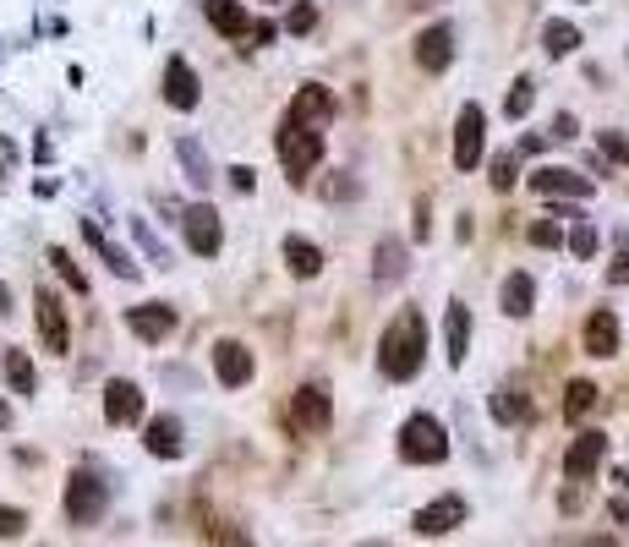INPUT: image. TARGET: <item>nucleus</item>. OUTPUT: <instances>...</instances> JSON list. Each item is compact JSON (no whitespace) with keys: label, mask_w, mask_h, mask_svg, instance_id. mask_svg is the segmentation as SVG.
I'll list each match as a JSON object with an SVG mask.
<instances>
[{"label":"nucleus","mask_w":629,"mask_h":547,"mask_svg":"<svg viewBox=\"0 0 629 547\" xmlns=\"http://www.w3.org/2000/svg\"><path fill=\"white\" fill-rule=\"evenodd\" d=\"M422 356H427V318H422V307H400V318L378 340V372L405 383L422 372Z\"/></svg>","instance_id":"nucleus-1"},{"label":"nucleus","mask_w":629,"mask_h":547,"mask_svg":"<svg viewBox=\"0 0 629 547\" xmlns=\"http://www.w3.org/2000/svg\"><path fill=\"white\" fill-rule=\"evenodd\" d=\"M274 148H279V165H285L290 186H301L312 176V165L323 159V132H318V126L285 121V126H279V137H274Z\"/></svg>","instance_id":"nucleus-2"},{"label":"nucleus","mask_w":629,"mask_h":547,"mask_svg":"<svg viewBox=\"0 0 629 547\" xmlns=\"http://www.w3.org/2000/svg\"><path fill=\"white\" fill-rule=\"evenodd\" d=\"M400 460H411V465H444L449 460V438H444V427H438V416L416 411L411 422L400 427Z\"/></svg>","instance_id":"nucleus-3"},{"label":"nucleus","mask_w":629,"mask_h":547,"mask_svg":"<svg viewBox=\"0 0 629 547\" xmlns=\"http://www.w3.org/2000/svg\"><path fill=\"white\" fill-rule=\"evenodd\" d=\"M104 504H110V493H104L99 476L72 471V482H66V520H72V526H99Z\"/></svg>","instance_id":"nucleus-4"},{"label":"nucleus","mask_w":629,"mask_h":547,"mask_svg":"<svg viewBox=\"0 0 629 547\" xmlns=\"http://www.w3.org/2000/svg\"><path fill=\"white\" fill-rule=\"evenodd\" d=\"M33 312H39V340H44V351H50V356H66V351H72V323H66L61 296H55V290H39V296H33Z\"/></svg>","instance_id":"nucleus-5"},{"label":"nucleus","mask_w":629,"mask_h":547,"mask_svg":"<svg viewBox=\"0 0 629 547\" xmlns=\"http://www.w3.org/2000/svg\"><path fill=\"white\" fill-rule=\"evenodd\" d=\"M181 230H186V247L197 252V258H214L219 247H225V225H219V214L208 203H192L181 214Z\"/></svg>","instance_id":"nucleus-6"},{"label":"nucleus","mask_w":629,"mask_h":547,"mask_svg":"<svg viewBox=\"0 0 629 547\" xmlns=\"http://www.w3.org/2000/svg\"><path fill=\"white\" fill-rule=\"evenodd\" d=\"M482 143H487L482 104H465L460 121H454V165H460V170H476V165H482Z\"/></svg>","instance_id":"nucleus-7"},{"label":"nucleus","mask_w":629,"mask_h":547,"mask_svg":"<svg viewBox=\"0 0 629 547\" xmlns=\"http://www.w3.org/2000/svg\"><path fill=\"white\" fill-rule=\"evenodd\" d=\"M602 460H608V438H602L597 427H586V433L564 449V476L569 482H586V476L602 471Z\"/></svg>","instance_id":"nucleus-8"},{"label":"nucleus","mask_w":629,"mask_h":547,"mask_svg":"<svg viewBox=\"0 0 629 547\" xmlns=\"http://www.w3.org/2000/svg\"><path fill=\"white\" fill-rule=\"evenodd\" d=\"M329 422H334V405H329V394H323L318 383H307V389L290 394V427H301V433H323Z\"/></svg>","instance_id":"nucleus-9"},{"label":"nucleus","mask_w":629,"mask_h":547,"mask_svg":"<svg viewBox=\"0 0 629 547\" xmlns=\"http://www.w3.org/2000/svg\"><path fill=\"white\" fill-rule=\"evenodd\" d=\"M454 526H465V498L460 493H444V498L416 509V537H444Z\"/></svg>","instance_id":"nucleus-10"},{"label":"nucleus","mask_w":629,"mask_h":547,"mask_svg":"<svg viewBox=\"0 0 629 547\" xmlns=\"http://www.w3.org/2000/svg\"><path fill=\"white\" fill-rule=\"evenodd\" d=\"M531 192H542V197H591L597 181L580 176V170H564V165H542V170H531Z\"/></svg>","instance_id":"nucleus-11"},{"label":"nucleus","mask_w":629,"mask_h":547,"mask_svg":"<svg viewBox=\"0 0 629 547\" xmlns=\"http://www.w3.org/2000/svg\"><path fill=\"white\" fill-rule=\"evenodd\" d=\"M126 329H132L137 340L159 345V340H170V334H176V307H165V301H148V307H132V312H126Z\"/></svg>","instance_id":"nucleus-12"},{"label":"nucleus","mask_w":629,"mask_h":547,"mask_svg":"<svg viewBox=\"0 0 629 547\" xmlns=\"http://www.w3.org/2000/svg\"><path fill=\"white\" fill-rule=\"evenodd\" d=\"M104 422H110V427L143 422V389H137L132 378H115L110 389H104Z\"/></svg>","instance_id":"nucleus-13"},{"label":"nucleus","mask_w":629,"mask_h":547,"mask_svg":"<svg viewBox=\"0 0 629 547\" xmlns=\"http://www.w3.org/2000/svg\"><path fill=\"white\" fill-rule=\"evenodd\" d=\"M449 61H454V28L449 22L422 28V39H416V66H422V72H449Z\"/></svg>","instance_id":"nucleus-14"},{"label":"nucleus","mask_w":629,"mask_h":547,"mask_svg":"<svg viewBox=\"0 0 629 547\" xmlns=\"http://www.w3.org/2000/svg\"><path fill=\"white\" fill-rule=\"evenodd\" d=\"M334 115V93L323 88V83H307L290 99V110H285V121H296V126H323Z\"/></svg>","instance_id":"nucleus-15"},{"label":"nucleus","mask_w":629,"mask_h":547,"mask_svg":"<svg viewBox=\"0 0 629 547\" xmlns=\"http://www.w3.org/2000/svg\"><path fill=\"white\" fill-rule=\"evenodd\" d=\"M214 372H219V383L225 389H241V383L252 378V351L241 340H219L214 345Z\"/></svg>","instance_id":"nucleus-16"},{"label":"nucleus","mask_w":629,"mask_h":547,"mask_svg":"<svg viewBox=\"0 0 629 547\" xmlns=\"http://www.w3.org/2000/svg\"><path fill=\"white\" fill-rule=\"evenodd\" d=\"M197 99H203V88H197V72L176 55V61L165 66V104H170V110H197Z\"/></svg>","instance_id":"nucleus-17"},{"label":"nucleus","mask_w":629,"mask_h":547,"mask_svg":"<svg viewBox=\"0 0 629 547\" xmlns=\"http://www.w3.org/2000/svg\"><path fill=\"white\" fill-rule=\"evenodd\" d=\"M405 269H411V263H405V241L383 236L378 247H372V279H378V285H400Z\"/></svg>","instance_id":"nucleus-18"},{"label":"nucleus","mask_w":629,"mask_h":547,"mask_svg":"<svg viewBox=\"0 0 629 547\" xmlns=\"http://www.w3.org/2000/svg\"><path fill=\"white\" fill-rule=\"evenodd\" d=\"M586 356H619V318L608 307L586 318Z\"/></svg>","instance_id":"nucleus-19"},{"label":"nucleus","mask_w":629,"mask_h":547,"mask_svg":"<svg viewBox=\"0 0 629 547\" xmlns=\"http://www.w3.org/2000/svg\"><path fill=\"white\" fill-rule=\"evenodd\" d=\"M203 17L214 22V33H225V39H247V6H241V0H203Z\"/></svg>","instance_id":"nucleus-20"},{"label":"nucleus","mask_w":629,"mask_h":547,"mask_svg":"<svg viewBox=\"0 0 629 547\" xmlns=\"http://www.w3.org/2000/svg\"><path fill=\"white\" fill-rule=\"evenodd\" d=\"M498 301H504V318H531V307H537V285H531V274H509L504 290H498Z\"/></svg>","instance_id":"nucleus-21"},{"label":"nucleus","mask_w":629,"mask_h":547,"mask_svg":"<svg viewBox=\"0 0 629 547\" xmlns=\"http://www.w3.org/2000/svg\"><path fill=\"white\" fill-rule=\"evenodd\" d=\"M148 455H159V460H176L181 455V422L176 416H154V422H148Z\"/></svg>","instance_id":"nucleus-22"},{"label":"nucleus","mask_w":629,"mask_h":547,"mask_svg":"<svg viewBox=\"0 0 629 547\" xmlns=\"http://www.w3.org/2000/svg\"><path fill=\"white\" fill-rule=\"evenodd\" d=\"M83 236H88V247H93V252H99V258H104V263H110V269H115V274H121V279H137V263H132V258H126V252H121V247H115V241H110V236H104V230H99V225H93V219H83Z\"/></svg>","instance_id":"nucleus-23"},{"label":"nucleus","mask_w":629,"mask_h":547,"mask_svg":"<svg viewBox=\"0 0 629 547\" xmlns=\"http://www.w3.org/2000/svg\"><path fill=\"white\" fill-rule=\"evenodd\" d=\"M285 269L296 274V279H312V274L323 269V252L312 247L307 236H285Z\"/></svg>","instance_id":"nucleus-24"},{"label":"nucleus","mask_w":629,"mask_h":547,"mask_svg":"<svg viewBox=\"0 0 629 547\" xmlns=\"http://www.w3.org/2000/svg\"><path fill=\"white\" fill-rule=\"evenodd\" d=\"M444 329H449V362L465 367V345H471V312H465V301H449Z\"/></svg>","instance_id":"nucleus-25"},{"label":"nucleus","mask_w":629,"mask_h":547,"mask_svg":"<svg viewBox=\"0 0 629 547\" xmlns=\"http://www.w3.org/2000/svg\"><path fill=\"white\" fill-rule=\"evenodd\" d=\"M542 50L553 55V61L575 55V50H580V28H575V22H564V17H558V22H547V28H542Z\"/></svg>","instance_id":"nucleus-26"},{"label":"nucleus","mask_w":629,"mask_h":547,"mask_svg":"<svg viewBox=\"0 0 629 547\" xmlns=\"http://www.w3.org/2000/svg\"><path fill=\"white\" fill-rule=\"evenodd\" d=\"M597 400H602L597 383H591V378H575V383L564 389V416H569V422H580V416H591V405H597Z\"/></svg>","instance_id":"nucleus-27"},{"label":"nucleus","mask_w":629,"mask_h":547,"mask_svg":"<svg viewBox=\"0 0 629 547\" xmlns=\"http://www.w3.org/2000/svg\"><path fill=\"white\" fill-rule=\"evenodd\" d=\"M176 154H181V170H186V181H192V186H208V181H214V176H208V154L192 143V137H181Z\"/></svg>","instance_id":"nucleus-28"},{"label":"nucleus","mask_w":629,"mask_h":547,"mask_svg":"<svg viewBox=\"0 0 629 547\" xmlns=\"http://www.w3.org/2000/svg\"><path fill=\"white\" fill-rule=\"evenodd\" d=\"M6 383H11L17 394H33V383H39V378H33L28 351H6Z\"/></svg>","instance_id":"nucleus-29"},{"label":"nucleus","mask_w":629,"mask_h":547,"mask_svg":"<svg viewBox=\"0 0 629 547\" xmlns=\"http://www.w3.org/2000/svg\"><path fill=\"white\" fill-rule=\"evenodd\" d=\"M531 104H537V83H531V77H520V83L509 88V99H504V115H509V121H526Z\"/></svg>","instance_id":"nucleus-30"},{"label":"nucleus","mask_w":629,"mask_h":547,"mask_svg":"<svg viewBox=\"0 0 629 547\" xmlns=\"http://www.w3.org/2000/svg\"><path fill=\"white\" fill-rule=\"evenodd\" d=\"M493 416H498V422H520V416H526V394H520V389H498L493 394Z\"/></svg>","instance_id":"nucleus-31"},{"label":"nucleus","mask_w":629,"mask_h":547,"mask_svg":"<svg viewBox=\"0 0 629 547\" xmlns=\"http://www.w3.org/2000/svg\"><path fill=\"white\" fill-rule=\"evenodd\" d=\"M569 252H575V258H597V225H591V219H575V230H569Z\"/></svg>","instance_id":"nucleus-32"},{"label":"nucleus","mask_w":629,"mask_h":547,"mask_svg":"<svg viewBox=\"0 0 629 547\" xmlns=\"http://www.w3.org/2000/svg\"><path fill=\"white\" fill-rule=\"evenodd\" d=\"M520 181V165H515V154H498L493 159V192H509V186Z\"/></svg>","instance_id":"nucleus-33"},{"label":"nucleus","mask_w":629,"mask_h":547,"mask_svg":"<svg viewBox=\"0 0 629 547\" xmlns=\"http://www.w3.org/2000/svg\"><path fill=\"white\" fill-rule=\"evenodd\" d=\"M312 22H318V6H312V0H296V6H290V17H285V28H290V33H312Z\"/></svg>","instance_id":"nucleus-34"},{"label":"nucleus","mask_w":629,"mask_h":547,"mask_svg":"<svg viewBox=\"0 0 629 547\" xmlns=\"http://www.w3.org/2000/svg\"><path fill=\"white\" fill-rule=\"evenodd\" d=\"M50 263H55V274H61V279H66V285H72V290H88V279H83V269H77V263H72V258H66V252H61V247H55V252H50Z\"/></svg>","instance_id":"nucleus-35"},{"label":"nucleus","mask_w":629,"mask_h":547,"mask_svg":"<svg viewBox=\"0 0 629 547\" xmlns=\"http://www.w3.org/2000/svg\"><path fill=\"white\" fill-rule=\"evenodd\" d=\"M526 236H531V247H558V241H564V230H558V219H537Z\"/></svg>","instance_id":"nucleus-36"},{"label":"nucleus","mask_w":629,"mask_h":547,"mask_svg":"<svg viewBox=\"0 0 629 547\" xmlns=\"http://www.w3.org/2000/svg\"><path fill=\"white\" fill-rule=\"evenodd\" d=\"M22 531H28V515L11 509V504H0V537H22Z\"/></svg>","instance_id":"nucleus-37"},{"label":"nucleus","mask_w":629,"mask_h":547,"mask_svg":"<svg viewBox=\"0 0 629 547\" xmlns=\"http://www.w3.org/2000/svg\"><path fill=\"white\" fill-rule=\"evenodd\" d=\"M214 537H219V547H247V531H241L236 520H219Z\"/></svg>","instance_id":"nucleus-38"},{"label":"nucleus","mask_w":629,"mask_h":547,"mask_svg":"<svg viewBox=\"0 0 629 547\" xmlns=\"http://www.w3.org/2000/svg\"><path fill=\"white\" fill-rule=\"evenodd\" d=\"M553 137H558V143H575V137H580V121H575V115H558V121H553Z\"/></svg>","instance_id":"nucleus-39"},{"label":"nucleus","mask_w":629,"mask_h":547,"mask_svg":"<svg viewBox=\"0 0 629 547\" xmlns=\"http://www.w3.org/2000/svg\"><path fill=\"white\" fill-rule=\"evenodd\" d=\"M230 186H236V192H252V186H258V170H252V165H236V170H230Z\"/></svg>","instance_id":"nucleus-40"},{"label":"nucleus","mask_w":629,"mask_h":547,"mask_svg":"<svg viewBox=\"0 0 629 547\" xmlns=\"http://www.w3.org/2000/svg\"><path fill=\"white\" fill-rule=\"evenodd\" d=\"M356 192H361L356 181H329V186H323V197H329V203H334V197H340V203H351Z\"/></svg>","instance_id":"nucleus-41"},{"label":"nucleus","mask_w":629,"mask_h":547,"mask_svg":"<svg viewBox=\"0 0 629 547\" xmlns=\"http://www.w3.org/2000/svg\"><path fill=\"white\" fill-rule=\"evenodd\" d=\"M602 148H608L613 159H624V165H629V143H624L619 132H602Z\"/></svg>","instance_id":"nucleus-42"},{"label":"nucleus","mask_w":629,"mask_h":547,"mask_svg":"<svg viewBox=\"0 0 629 547\" xmlns=\"http://www.w3.org/2000/svg\"><path fill=\"white\" fill-rule=\"evenodd\" d=\"M608 279H613V285H629V247L619 252V263L608 269Z\"/></svg>","instance_id":"nucleus-43"},{"label":"nucleus","mask_w":629,"mask_h":547,"mask_svg":"<svg viewBox=\"0 0 629 547\" xmlns=\"http://www.w3.org/2000/svg\"><path fill=\"white\" fill-rule=\"evenodd\" d=\"M608 515H613V520H629V504H624V498H613V504H608Z\"/></svg>","instance_id":"nucleus-44"},{"label":"nucleus","mask_w":629,"mask_h":547,"mask_svg":"<svg viewBox=\"0 0 629 547\" xmlns=\"http://www.w3.org/2000/svg\"><path fill=\"white\" fill-rule=\"evenodd\" d=\"M6 427H11V405L0 400V433H6Z\"/></svg>","instance_id":"nucleus-45"},{"label":"nucleus","mask_w":629,"mask_h":547,"mask_svg":"<svg viewBox=\"0 0 629 547\" xmlns=\"http://www.w3.org/2000/svg\"><path fill=\"white\" fill-rule=\"evenodd\" d=\"M0 312H11V290L6 285H0Z\"/></svg>","instance_id":"nucleus-46"},{"label":"nucleus","mask_w":629,"mask_h":547,"mask_svg":"<svg viewBox=\"0 0 629 547\" xmlns=\"http://www.w3.org/2000/svg\"><path fill=\"white\" fill-rule=\"evenodd\" d=\"M586 547H613V537H591Z\"/></svg>","instance_id":"nucleus-47"},{"label":"nucleus","mask_w":629,"mask_h":547,"mask_svg":"<svg viewBox=\"0 0 629 547\" xmlns=\"http://www.w3.org/2000/svg\"><path fill=\"white\" fill-rule=\"evenodd\" d=\"M619 482H624V493H629V465H624V471H619Z\"/></svg>","instance_id":"nucleus-48"},{"label":"nucleus","mask_w":629,"mask_h":547,"mask_svg":"<svg viewBox=\"0 0 629 547\" xmlns=\"http://www.w3.org/2000/svg\"><path fill=\"white\" fill-rule=\"evenodd\" d=\"M361 547H389V542H361Z\"/></svg>","instance_id":"nucleus-49"},{"label":"nucleus","mask_w":629,"mask_h":547,"mask_svg":"<svg viewBox=\"0 0 629 547\" xmlns=\"http://www.w3.org/2000/svg\"><path fill=\"white\" fill-rule=\"evenodd\" d=\"M416 6H433V0H416Z\"/></svg>","instance_id":"nucleus-50"},{"label":"nucleus","mask_w":629,"mask_h":547,"mask_svg":"<svg viewBox=\"0 0 629 547\" xmlns=\"http://www.w3.org/2000/svg\"><path fill=\"white\" fill-rule=\"evenodd\" d=\"M274 6H279V0H274Z\"/></svg>","instance_id":"nucleus-51"}]
</instances>
